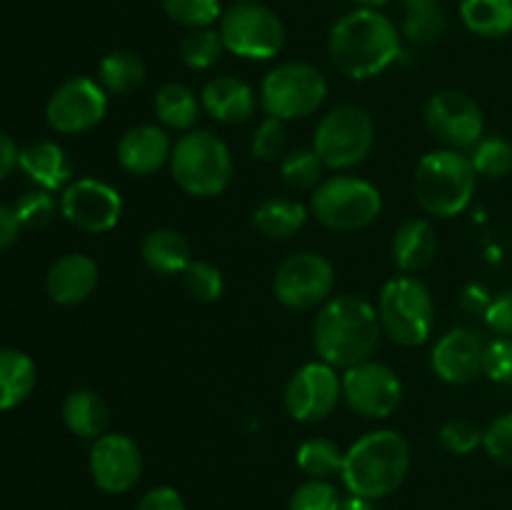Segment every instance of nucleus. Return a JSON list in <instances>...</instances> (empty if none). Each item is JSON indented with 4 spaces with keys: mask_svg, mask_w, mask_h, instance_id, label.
<instances>
[{
    "mask_svg": "<svg viewBox=\"0 0 512 510\" xmlns=\"http://www.w3.org/2000/svg\"><path fill=\"white\" fill-rule=\"evenodd\" d=\"M380 325L378 310L358 295H335L320 305L315 318L313 340L320 358L333 368H353L365 363L378 348Z\"/></svg>",
    "mask_w": 512,
    "mask_h": 510,
    "instance_id": "obj_2",
    "label": "nucleus"
},
{
    "mask_svg": "<svg viewBox=\"0 0 512 510\" xmlns=\"http://www.w3.org/2000/svg\"><path fill=\"white\" fill-rule=\"evenodd\" d=\"M138 510H188L183 495L170 485H158L140 498Z\"/></svg>",
    "mask_w": 512,
    "mask_h": 510,
    "instance_id": "obj_45",
    "label": "nucleus"
},
{
    "mask_svg": "<svg viewBox=\"0 0 512 510\" xmlns=\"http://www.w3.org/2000/svg\"><path fill=\"white\" fill-rule=\"evenodd\" d=\"M18 158L20 150L18 145H15V140L10 138V135L0 133V180H5L13 173V168L18 165Z\"/></svg>",
    "mask_w": 512,
    "mask_h": 510,
    "instance_id": "obj_48",
    "label": "nucleus"
},
{
    "mask_svg": "<svg viewBox=\"0 0 512 510\" xmlns=\"http://www.w3.org/2000/svg\"><path fill=\"white\" fill-rule=\"evenodd\" d=\"M445 33H448V15L440 5L428 10H410L405 13L403 28H400V35L413 45H430Z\"/></svg>",
    "mask_w": 512,
    "mask_h": 510,
    "instance_id": "obj_34",
    "label": "nucleus"
},
{
    "mask_svg": "<svg viewBox=\"0 0 512 510\" xmlns=\"http://www.w3.org/2000/svg\"><path fill=\"white\" fill-rule=\"evenodd\" d=\"M340 495L328 480H305L290 495L288 510H340Z\"/></svg>",
    "mask_w": 512,
    "mask_h": 510,
    "instance_id": "obj_38",
    "label": "nucleus"
},
{
    "mask_svg": "<svg viewBox=\"0 0 512 510\" xmlns=\"http://www.w3.org/2000/svg\"><path fill=\"white\" fill-rule=\"evenodd\" d=\"M460 20L480 38L512 33V0H460Z\"/></svg>",
    "mask_w": 512,
    "mask_h": 510,
    "instance_id": "obj_27",
    "label": "nucleus"
},
{
    "mask_svg": "<svg viewBox=\"0 0 512 510\" xmlns=\"http://www.w3.org/2000/svg\"><path fill=\"white\" fill-rule=\"evenodd\" d=\"M63 423L78 438L98 440L110 423L108 403L95 390H70L63 400Z\"/></svg>",
    "mask_w": 512,
    "mask_h": 510,
    "instance_id": "obj_23",
    "label": "nucleus"
},
{
    "mask_svg": "<svg viewBox=\"0 0 512 510\" xmlns=\"http://www.w3.org/2000/svg\"><path fill=\"white\" fill-rule=\"evenodd\" d=\"M95 285H98V265L93 258L80 253H70L53 263L45 278V290L58 305L83 303L93 295Z\"/></svg>",
    "mask_w": 512,
    "mask_h": 510,
    "instance_id": "obj_21",
    "label": "nucleus"
},
{
    "mask_svg": "<svg viewBox=\"0 0 512 510\" xmlns=\"http://www.w3.org/2000/svg\"><path fill=\"white\" fill-rule=\"evenodd\" d=\"M35 363L23 350H0V410H13L33 393L35 388Z\"/></svg>",
    "mask_w": 512,
    "mask_h": 510,
    "instance_id": "obj_26",
    "label": "nucleus"
},
{
    "mask_svg": "<svg viewBox=\"0 0 512 510\" xmlns=\"http://www.w3.org/2000/svg\"><path fill=\"white\" fill-rule=\"evenodd\" d=\"M468 158L483 178H505L512 170V145L503 138H483Z\"/></svg>",
    "mask_w": 512,
    "mask_h": 510,
    "instance_id": "obj_36",
    "label": "nucleus"
},
{
    "mask_svg": "<svg viewBox=\"0 0 512 510\" xmlns=\"http://www.w3.org/2000/svg\"><path fill=\"white\" fill-rule=\"evenodd\" d=\"M200 108V100L183 83H165L155 95V115L165 128L190 130L198 120Z\"/></svg>",
    "mask_w": 512,
    "mask_h": 510,
    "instance_id": "obj_29",
    "label": "nucleus"
},
{
    "mask_svg": "<svg viewBox=\"0 0 512 510\" xmlns=\"http://www.w3.org/2000/svg\"><path fill=\"white\" fill-rule=\"evenodd\" d=\"M400 5L405 8V13H410V10L435 8V5H440V0H400Z\"/></svg>",
    "mask_w": 512,
    "mask_h": 510,
    "instance_id": "obj_50",
    "label": "nucleus"
},
{
    "mask_svg": "<svg viewBox=\"0 0 512 510\" xmlns=\"http://www.w3.org/2000/svg\"><path fill=\"white\" fill-rule=\"evenodd\" d=\"M160 8L173 23L183 25L188 30L210 28V25L223 18L220 0H160Z\"/></svg>",
    "mask_w": 512,
    "mask_h": 510,
    "instance_id": "obj_33",
    "label": "nucleus"
},
{
    "mask_svg": "<svg viewBox=\"0 0 512 510\" xmlns=\"http://www.w3.org/2000/svg\"><path fill=\"white\" fill-rule=\"evenodd\" d=\"M328 98V80L310 63H283L265 75L260 103L270 118L298 120L313 115Z\"/></svg>",
    "mask_w": 512,
    "mask_h": 510,
    "instance_id": "obj_8",
    "label": "nucleus"
},
{
    "mask_svg": "<svg viewBox=\"0 0 512 510\" xmlns=\"http://www.w3.org/2000/svg\"><path fill=\"white\" fill-rule=\"evenodd\" d=\"M88 465L93 483L110 495L133 490L143 475V455L138 443L123 433H105L93 440Z\"/></svg>",
    "mask_w": 512,
    "mask_h": 510,
    "instance_id": "obj_17",
    "label": "nucleus"
},
{
    "mask_svg": "<svg viewBox=\"0 0 512 510\" xmlns=\"http://www.w3.org/2000/svg\"><path fill=\"white\" fill-rule=\"evenodd\" d=\"M343 398L358 415L365 418H388L403 400V383L398 373L385 363L365 360L345 370Z\"/></svg>",
    "mask_w": 512,
    "mask_h": 510,
    "instance_id": "obj_15",
    "label": "nucleus"
},
{
    "mask_svg": "<svg viewBox=\"0 0 512 510\" xmlns=\"http://www.w3.org/2000/svg\"><path fill=\"white\" fill-rule=\"evenodd\" d=\"M15 215H18L20 225L30 230L45 228L55 215V200L50 198L48 190H30L23 198L15 203Z\"/></svg>",
    "mask_w": 512,
    "mask_h": 510,
    "instance_id": "obj_40",
    "label": "nucleus"
},
{
    "mask_svg": "<svg viewBox=\"0 0 512 510\" xmlns=\"http://www.w3.org/2000/svg\"><path fill=\"white\" fill-rule=\"evenodd\" d=\"M105 113H108V95L103 85L83 75L58 85L45 105V118L50 128L63 135H78L95 128L105 118Z\"/></svg>",
    "mask_w": 512,
    "mask_h": 510,
    "instance_id": "obj_14",
    "label": "nucleus"
},
{
    "mask_svg": "<svg viewBox=\"0 0 512 510\" xmlns=\"http://www.w3.org/2000/svg\"><path fill=\"white\" fill-rule=\"evenodd\" d=\"M345 453L340 450V445L330 438H310L305 440L298 448L295 455V463L303 470L308 478L315 480H328L330 475L340 473L343 470Z\"/></svg>",
    "mask_w": 512,
    "mask_h": 510,
    "instance_id": "obj_31",
    "label": "nucleus"
},
{
    "mask_svg": "<svg viewBox=\"0 0 512 510\" xmlns=\"http://www.w3.org/2000/svg\"><path fill=\"white\" fill-rule=\"evenodd\" d=\"M478 183L473 163L460 150H435L415 168V198L420 208L438 218H453L470 205Z\"/></svg>",
    "mask_w": 512,
    "mask_h": 510,
    "instance_id": "obj_4",
    "label": "nucleus"
},
{
    "mask_svg": "<svg viewBox=\"0 0 512 510\" xmlns=\"http://www.w3.org/2000/svg\"><path fill=\"white\" fill-rule=\"evenodd\" d=\"M323 160L318 158L315 150H293L280 163V175L285 183L295 190L318 188L323 180Z\"/></svg>",
    "mask_w": 512,
    "mask_h": 510,
    "instance_id": "obj_37",
    "label": "nucleus"
},
{
    "mask_svg": "<svg viewBox=\"0 0 512 510\" xmlns=\"http://www.w3.org/2000/svg\"><path fill=\"white\" fill-rule=\"evenodd\" d=\"M408 470V440L398 430H373L350 445L340 475L350 493L375 500L398 490Z\"/></svg>",
    "mask_w": 512,
    "mask_h": 510,
    "instance_id": "obj_3",
    "label": "nucleus"
},
{
    "mask_svg": "<svg viewBox=\"0 0 512 510\" xmlns=\"http://www.w3.org/2000/svg\"><path fill=\"white\" fill-rule=\"evenodd\" d=\"M20 228L23 225H20L15 210L8 208V205H0V250H5L8 245H13L18 240Z\"/></svg>",
    "mask_w": 512,
    "mask_h": 510,
    "instance_id": "obj_46",
    "label": "nucleus"
},
{
    "mask_svg": "<svg viewBox=\"0 0 512 510\" xmlns=\"http://www.w3.org/2000/svg\"><path fill=\"white\" fill-rule=\"evenodd\" d=\"M355 5H358V8H370V10H380L383 8V5H388L390 0H353Z\"/></svg>",
    "mask_w": 512,
    "mask_h": 510,
    "instance_id": "obj_51",
    "label": "nucleus"
},
{
    "mask_svg": "<svg viewBox=\"0 0 512 510\" xmlns=\"http://www.w3.org/2000/svg\"><path fill=\"white\" fill-rule=\"evenodd\" d=\"M335 288V268L325 255L298 253L273 278V293L285 308L310 310L325 305Z\"/></svg>",
    "mask_w": 512,
    "mask_h": 510,
    "instance_id": "obj_11",
    "label": "nucleus"
},
{
    "mask_svg": "<svg viewBox=\"0 0 512 510\" xmlns=\"http://www.w3.org/2000/svg\"><path fill=\"white\" fill-rule=\"evenodd\" d=\"M140 255H143V263L158 275L183 273L190 260H193L185 235L168 228L153 230V233L145 235L143 245H140Z\"/></svg>",
    "mask_w": 512,
    "mask_h": 510,
    "instance_id": "obj_25",
    "label": "nucleus"
},
{
    "mask_svg": "<svg viewBox=\"0 0 512 510\" xmlns=\"http://www.w3.org/2000/svg\"><path fill=\"white\" fill-rule=\"evenodd\" d=\"M378 318L385 333L400 345H423L435 325V303L428 285L410 275L385 283L378 303Z\"/></svg>",
    "mask_w": 512,
    "mask_h": 510,
    "instance_id": "obj_6",
    "label": "nucleus"
},
{
    "mask_svg": "<svg viewBox=\"0 0 512 510\" xmlns=\"http://www.w3.org/2000/svg\"><path fill=\"white\" fill-rule=\"evenodd\" d=\"M180 275H183V290L198 303H215L225 290L223 273L205 260H190Z\"/></svg>",
    "mask_w": 512,
    "mask_h": 510,
    "instance_id": "obj_35",
    "label": "nucleus"
},
{
    "mask_svg": "<svg viewBox=\"0 0 512 510\" xmlns=\"http://www.w3.org/2000/svg\"><path fill=\"white\" fill-rule=\"evenodd\" d=\"M438 440L448 453L468 455L478 445H483V430L465 418H450L440 425Z\"/></svg>",
    "mask_w": 512,
    "mask_h": 510,
    "instance_id": "obj_39",
    "label": "nucleus"
},
{
    "mask_svg": "<svg viewBox=\"0 0 512 510\" xmlns=\"http://www.w3.org/2000/svg\"><path fill=\"white\" fill-rule=\"evenodd\" d=\"M483 353L485 345L478 335L465 328H455L435 343L430 365H433V373L445 383L465 385L473 383L483 373Z\"/></svg>",
    "mask_w": 512,
    "mask_h": 510,
    "instance_id": "obj_18",
    "label": "nucleus"
},
{
    "mask_svg": "<svg viewBox=\"0 0 512 510\" xmlns=\"http://www.w3.org/2000/svg\"><path fill=\"white\" fill-rule=\"evenodd\" d=\"M170 173L188 195L213 198L233 180V155L210 130H190L173 145Z\"/></svg>",
    "mask_w": 512,
    "mask_h": 510,
    "instance_id": "obj_5",
    "label": "nucleus"
},
{
    "mask_svg": "<svg viewBox=\"0 0 512 510\" xmlns=\"http://www.w3.org/2000/svg\"><path fill=\"white\" fill-rule=\"evenodd\" d=\"M145 80V65L130 50H113L105 55L98 65V83L105 93L130 95L138 90Z\"/></svg>",
    "mask_w": 512,
    "mask_h": 510,
    "instance_id": "obj_30",
    "label": "nucleus"
},
{
    "mask_svg": "<svg viewBox=\"0 0 512 510\" xmlns=\"http://www.w3.org/2000/svg\"><path fill=\"white\" fill-rule=\"evenodd\" d=\"M285 140H288V135H285V120L270 118L268 115V118L255 128L250 150H253V155L258 160L270 163V160H278L280 155H283Z\"/></svg>",
    "mask_w": 512,
    "mask_h": 510,
    "instance_id": "obj_41",
    "label": "nucleus"
},
{
    "mask_svg": "<svg viewBox=\"0 0 512 510\" xmlns=\"http://www.w3.org/2000/svg\"><path fill=\"white\" fill-rule=\"evenodd\" d=\"M200 105L218 123L238 125L253 118L258 98L245 80L233 78V75H218L203 85Z\"/></svg>",
    "mask_w": 512,
    "mask_h": 510,
    "instance_id": "obj_20",
    "label": "nucleus"
},
{
    "mask_svg": "<svg viewBox=\"0 0 512 510\" xmlns=\"http://www.w3.org/2000/svg\"><path fill=\"white\" fill-rule=\"evenodd\" d=\"M18 165L33 183L53 193L70 185V163L65 150L53 140H38L20 150Z\"/></svg>",
    "mask_w": 512,
    "mask_h": 510,
    "instance_id": "obj_22",
    "label": "nucleus"
},
{
    "mask_svg": "<svg viewBox=\"0 0 512 510\" xmlns=\"http://www.w3.org/2000/svg\"><path fill=\"white\" fill-rule=\"evenodd\" d=\"M343 398V380L325 360L305 363L290 375L285 385V410L298 423H320L338 408Z\"/></svg>",
    "mask_w": 512,
    "mask_h": 510,
    "instance_id": "obj_13",
    "label": "nucleus"
},
{
    "mask_svg": "<svg viewBox=\"0 0 512 510\" xmlns=\"http://www.w3.org/2000/svg\"><path fill=\"white\" fill-rule=\"evenodd\" d=\"M340 510H375V508H373V500L370 498L350 493V498L340 500Z\"/></svg>",
    "mask_w": 512,
    "mask_h": 510,
    "instance_id": "obj_49",
    "label": "nucleus"
},
{
    "mask_svg": "<svg viewBox=\"0 0 512 510\" xmlns=\"http://www.w3.org/2000/svg\"><path fill=\"white\" fill-rule=\"evenodd\" d=\"M485 323L498 335L512 338V290L493 298L490 308L485 310Z\"/></svg>",
    "mask_w": 512,
    "mask_h": 510,
    "instance_id": "obj_44",
    "label": "nucleus"
},
{
    "mask_svg": "<svg viewBox=\"0 0 512 510\" xmlns=\"http://www.w3.org/2000/svg\"><path fill=\"white\" fill-rule=\"evenodd\" d=\"M383 210V198L373 183L353 175H333L320 180L318 188L310 195V213L325 225V228L363 230L373 223Z\"/></svg>",
    "mask_w": 512,
    "mask_h": 510,
    "instance_id": "obj_7",
    "label": "nucleus"
},
{
    "mask_svg": "<svg viewBox=\"0 0 512 510\" xmlns=\"http://www.w3.org/2000/svg\"><path fill=\"white\" fill-rule=\"evenodd\" d=\"M490 303H493V298H490L488 290L483 288V285H468V288L463 290V295H460V305H463L468 313H483L490 308Z\"/></svg>",
    "mask_w": 512,
    "mask_h": 510,
    "instance_id": "obj_47",
    "label": "nucleus"
},
{
    "mask_svg": "<svg viewBox=\"0 0 512 510\" xmlns=\"http://www.w3.org/2000/svg\"><path fill=\"white\" fill-rule=\"evenodd\" d=\"M483 373L493 383H512V338H498L485 345Z\"/></svg>",
    "mask_w": 512,
    "mask_h": 510,
    "instance_id": "obj_43",
    "label": "nucleus"
},
{
    "mask_svg": "<svg viewBox=\"0 0 512 510\" xmlns=\"http://www.w3.org/2000/svg\"><path fill=\"white\" fill-rule=\"evenodd\" d=\"M235 3H250V0H235Z\"/></svg>",
    "mask_w": 512,
    "mask_h": 510,
    "instance_id": "obj_52",
    "label": "nucleus"
},
{
    "mask_svg": "<svg viewBox=\"0 0 512 510\" xmlns=\"http://www.w3.org/2000/svg\"><path fill=\"white\" fill-rule=\"evenodd\" d=\"M483 448L500 465L512 468V413L500 415L483 433Z\"/></svg>",
    "mask_w": 512,
    "mask_h": 510,
    "instance_id": "obj_42",
    "label": "nucleus"
},
{
    "mask_svg": "<svg viewBox=\"0 0 512 510\" xmlns=\"http://www.w3.org/2000/svg\"><path fill=\"white\" fill-rule=\"evenodd\" d=\"M425 125L450 150H473L483 140L480 105L463 90H440L425 105Z\"/></svg>",
    "mask_w": 512,
    "mask_h": 510,
    "instance_id": "obj_12",
    "label": "nucleus"
},
{
    "mask_svg": "<svg viewBox=\"0 0 512 510\" xmlns=\"http://www.w3.org/2000/svg\"><path fill=\"white\" fill-rule=\"evenodd\" d=\"M308 220V208L298 200L270 198L260 203L253 213L255 228L268 238H290Z\"/></svg>",
    "mask_w": 512,
    "mask_h": 510,
    "instance_id": "obj_28",
    "label": "nucleus"
},
{
    "mask_svg": "<svg viewBox=\"0 0 512 510\" xmlns=\"http://www.w3.org/2000/svg\"><path fill=\"white\" fill-rule=\"evenodd\" d=\"M173 143L158 125H133L118 143V163L130 175H150L170 163Z\"/></svg>",
    "mask_w": 512,
    "mask_h": 510,
    "instance_id": "obj_19",
    "label": "nucleus"
},
{
    "mask_svg": "<svg viewBox=\"0 0 512 510\" xmlns=\"http://www.w3.org/2000/svg\"><path fill=\"white\" fill-rule=\"evenodd\" d=\"M218 33L225 50L245 60H270L285 45L283 20L258 0L230 5L220 18Z\"/></svg>",
    "mask_w": 512,
    "mask_h": 510,
    "instance_id": "obj_9",
    "label": "nucleus"
},
{
    "mask_svg": "<svg viewBox=\"0 0 512 510\" xmlns=\"http://www.w3.org/2000/svg\"><path fill=\"white\" fill-rule=\"evenodd\" d=\"M60 213L85 233H108L123 215V198L103 180L80 178L60 195Z\"/></svg>",
    "mask_w": 512,
    "mask_h": 510,
    "instance_id": "obj_16",
    "label": "nucleus"
},
{
    "mask_svg": "<svg viewBox=\"0 0 512 510\" xmlns=\"http://www.w3.org/2000/svg\"><path fill=\"white\" fill-rule=\"evenodd\" d=\"M225 45L218 30L213 28H198L190 30L183 40H180V58L188 68L193 70H208L223 58Z\"/></svg>",
    "mask_w": 512,
    "mask_h": 510,
    "instance_id": "obj_32",
    "label": "nucleus"
},
{
    "mask_svg": "<svg viewBox=\"0 0 512 510\" xmlns=\"http://www.w3.org/2000/svg\"><path fill=\"white\" fill-rule=\"evenodd\" d=\"M375 143V125L363 108L340 105L315 128L313 150L325 168L348 170L363 163Z\"/></svg>",
    "mask_w": 512,
    "mask_h": 510,
    "instance_id": "obj_10",
    "label": "nucleus"
},
{
    "mask_svg": "<svg viewBox=\"0 0 512 510\" xmlns=\"http://www.w3.org/2000/svg\"><path fill=\"white\" fill-rule=\"evenodd\" d=\"M328 53L345 78L370 80L398 60L400 33L380 10L355 8L333 25Z\"/></svg>",
    "mask_w": 512,
    "mask_h": 510,
    "instance_id": "obj_1",
    "label": "nucleus"
},
{
    "mask_svg": "<svg viewBox=\"0 0 512 510\" xmlns=\"http://www.w3.org/2000/svg\"><path fill=\"white\" fill-rule=\"evenodd\" d=\"M393 260L400 270L405 273H415V270L425 268L433 260L435 250H438V235H435L433 225L423 218L405 220L393 235Z\"/></svg>",
    "mask_w": 512,
    "mask_h": 510,
    "instance_id": "obj_24",
    "label": "nucleus"
}]
</instances>
